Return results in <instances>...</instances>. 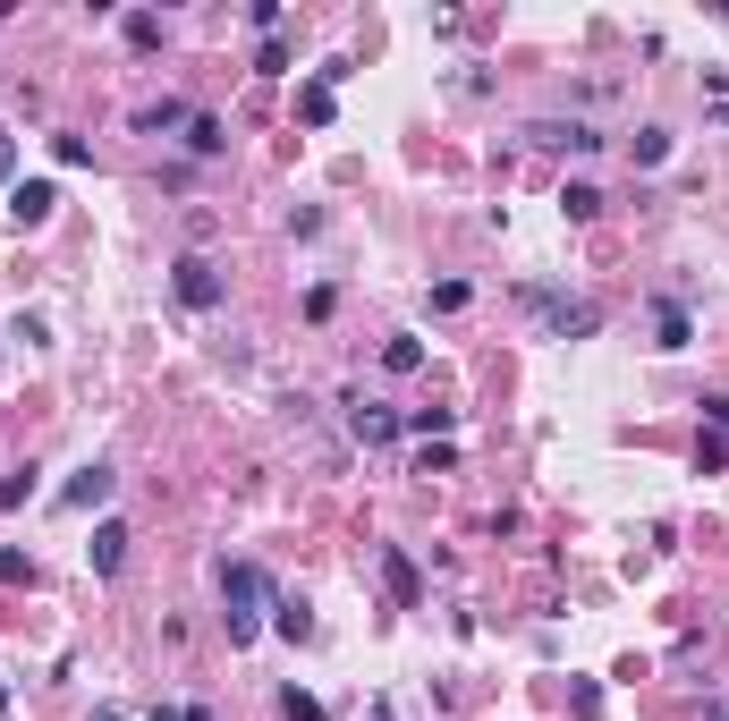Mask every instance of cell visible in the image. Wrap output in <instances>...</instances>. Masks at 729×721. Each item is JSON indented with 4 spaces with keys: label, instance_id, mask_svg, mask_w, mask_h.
Wrapping results in <instances>:
<instances>
[{
    "label": "cell",
    "instance_id": "1",
    "mask_svg": "<svg viewBox=\"0 0 729 721\" xmlns=\"http://www.w3.org/2000/svg\"><path fill=\"white\" fill-rule=\"evenodd\" d=\"M221 620H229V645H254L263 637V611H281V586H272V569H254V560H229L221 569Z\"/></svg>",
    "mask_w": 729,
    "mask_h": 721
},
{
    "label": "cell",
    "instance_id": "2",
    "mask_svg": "<svg viewBox=\"0 0 729 721\" xmlns=\"http://www.w3.org/2000/svg\"><path fill=\"white\" fill-rule=\"evenodd\" d=\"M111 492H119V467L86 459V467H77V476H68V484H60V510H77V518H86V510H102Z\"/></svg>",
    "mask_w": 729,
    "mask_h": 721
},
{
    "label": "cell",
    "instance_id": "3",
    "mask_svg": "<svg viewBox=\"0 0 729 721\" xmlns=\"http://www.w3.org/2000/svg\"><path fill=\"white\" fill-rule=\"evenodd\" d=\"M170 289H179V306H195V314H213L221 306V272L204 255H179V272H170Z\"/></svg>",
    "mask_w": 729,
    "mask_h": 721
},
{
    "label": "cell",
    "instance_id": "4",
    "mask_svg": "<svg viewBox=\"0 0 729 721\" xmlns=\"http://www.w3.org/2000/svg\"><path fill=\"white\" fill-rule=\"evenodd\" d=\"M349 433L365 442V450H381V442H399V433H408V416H399V408H349Z\"/></svg>",
    "mask_w": 729,
    "mask_h": 721
},
{
    "label": "cell",
    "instance_id": "5",
    "mask_svg": "<svg viewBox=\"0 0 729 721\" xmlns=\"http://www.w3.org/2000/svg\"><path fill=\"white\" fill-rule=\"evenodd\" d=\"M86 560H94V577H119V569H127V526H119V518H102V526H94V543H86Z\"/></svg>",
    "mask_w": 729,
    "mask_h": 721
},
{
    "label": "cell",
    "instance_id": "6",
    "mask_svg": "<svg viewBox=\"0 0 729 721\" xmlns=\"http://www.w3.org/2000/svg\"><path fill=\"white\" fill-rule=\"evenodd\" d=\"M543 306V314H551V331H560V340H585V331L603 323V314H594V306H569V297H543V289H526Z\"/></svg>",
    "mask_w": 729,
    "mask_h": 721
},
{
    "label": "cell",
    "instance_id": "7",
    "mask_svg": "<svg viewBox=\"0 0 729 721\" xmlns=\"http://www.w3.org/2000/svg\"><path fill=\"white\" fill-rule=\"evenodd\" d=\"M381 577H390V594H399V611H415V603H424V577H415V560L399 552V543H381Z\"/></svg>",
    "mask_w": 729,
    "mask_h": 721
},
{
    "label": "cell",
    "instance_id": "8",
    "mask_svg": "<svg viewBox=\"0 0 729 721\" xmlns=\"http://www.w3.org/2000/svg\"><path fill=\"white\" fill-rule=\"evenodd\" d=\"M526 136H535V145H569V153H594V145H603V136L585 128V119H535Z\"/></svg>",
    "mask_w": 729,
    "mask_h": 721
},
{
    "label": "cell",
    "instance_id": "9",
    "mask_svg": "<svg viewBox=\"0 0 729 721\" xmlns=\"http://www.w3.org/2000/svg\"><path fill=\"white\" fill-rule=\"evenodd\" d=\"M687 340H696L687 306H679V297H662V306H653V348H687Z\"/></svg>",
    "mask_w": 729,
    "mask_h": 721
},
{
    "label": "cell",
    "instance_id": "10",
    "mask_svg": "<svg viewBox=\"0 0 729 721\" xmlns=\"http://www.w3.org/2000/svg\"><path fill=\"white\" fill-rule=\"evenodd\" d=\"M52 179H26V187H18V196H9V213H18V221H26V230H43V221H52Z\"/></svg>",
    "mask_w": 729,
    "mask_h": 721
},
{
    "label": "cell",
    "instance_id": "11",
    "mask_svg": "<svg viewBox=\"0 0 729 721\" xmlns=\"http://www.w3.org/2000/svg\"><path fill=\"white\" fill-rule=\"evenodd\" d=\"M195 111H179V102H145V111H136V128L145 136H161V128H187Z\"/></svg>",
    "mask_w": 729,
    "mask_h": 721
},
{
    "label": "cell",
    "instance_id": "12",
    "mask_svg": "<svg viewBox=\"0 0 729 721\" xmlns=\"http://www.w3.org/2000/svg\"><path fill=\"white\" fill-rule=\"evenodd\" d=\"M229 136H221V119H213V111H195L187 119V153H221Z\"/></svg>",
    "mask_w": 729,
    "mask_h": 721
},
{
    "label": "cell",
    "instance_id": "13",
    "mask_svg": "<svg viewBox=\"0 0 729 721\" xmlns=\"http://www.w3.org/2000/svg\"><path fill=\"white\" fill-rule=\"evenodd\" d=\"M560 213H569V221H594V213H603V187H585V179L560 187Z\"/></svg>",
    "mask_w": 729,
    "mask_h": 721
},
{
    "label": "cell",
    "instance_id": "14",
    "mask_svg": "<svg viewBox=\"0 0 729 721\" xmlns=\"http://www.w3.org/2000/svg\"><path fill=\"white\" fill-rule=\"evenodd\" d=\"M381 365H390V374H415V365H424V340H408V331H399V340L381 348Z\"/></svg>",
    "mask_w": 729,
    "mask_h": 721
},
{
    "label": "cell",
    "instance_id": "15",
    "mask_svg": "<svg viewBox=\"0 0 729 721\" xmlns=\"http://www.w3.org/2000/svg\"><path fill=\"white\" fill-rule=\"evenodd\" d=\"M281 721H331V713H322L306 688H281Z\"/></svg>",
    "mask_w": 729,
    "mask_h": 721
},
{
    "label": "cell",
    "instance_id": "16",
    "mask_svg": "<svg viewBox=\"0 0 729 721\" xmlns=\"http://www.w3.org/2000/svg\"><path fill=\"white\" fill-rule=\"evenodd\" d=\"M127 43H136V52H161V18H153V9H136V18H127Z\"/></svg>",
    "mask_w": 729,
    "mask_h": 721
},
{
    "label": "cell",
    "instance_id": "17",
    "mask_svg": "<svg viewBox=\"0 0 729 721\" xmlns=\"http://www.w3.org/2000/svg\"><path fill=\"white\" fill-rule=\"evenodd\" d=\"M670 153V128H636V170H653Z\"/></svg>",
    "mask_w": 729,
    "mask_h": 721
},
{
    "label": "cell",
    "instance_id": "18",
    "mask_svg": "<svg viewBox=\"0 0 729 721\" xmlns=\"http://www.w3.org/2000/svg\"><path fill=\"white\" fill-rule=\"evenodd\" d=\"M52 162H60V170H86L94 153H86V136H52Z\"/></svg>",
    "mask_w": 729,
    "mask_h": 721
},
{
    "label": "cell",
    "instance_id": "19",
    "mask_svg": "<svg viewBox=\"0 0 729 721\" xmlns=\"http://www.w3.org/2000/svg\"><path fill=\"white\" fill-rule=\"evenodd\" d=\"M18 501H34V467H18V476H9V484H0V518H9V510H18Z\"/></svg>",
    "mask_w": 729,
    "mask_h": 721
},
{
    "label": "cell",
    "instance_id": "20",
    "mask_svg": "<svg viewBox=\"0 0 729 721\" xmlns=\"http://www.w3.org/2000/svg\"><path fill=\"white\" fill-rule=\"evenodd\" d=\"M254 68H263V77H288V43H281V34H272V43L254 52Z\"/></svg>",
    "mask_w": 729,
    "mask_h": 721
},
{
    "label": "cell",
    "instance_id": "21",
    "mask_svg": "<svg viewBox=\"0 0 729 721\" xmlns=\"http://www.w3.org/2000/svg\"><path fill=\"white\" fill-rule=\"evenodd\" d=\"M297 111H306V119L322 128V119H331V85H306V94H297Z\"/></svg>",
    "mask_w": 729,
    "mask_h": 721
},
{
    "label": "cell",
    "instance_id": "22",
    "mask_svg": "<svg viewBox=\"0 0 729 721\" xmlns=\"http://www.w3.org/2000/svg\"><path fill=\"white\" fill-rule=\"evenodd\" d=\"M408 433H449V408H408Z\"/></svg>",
    "mask_w": 729,
    "mask_h": 721
},
{
    "label": "cell",
    "instance_id": "23",
    "mask_svg": "<svg viewBox=\"0 0 729 721\" xmlns=\"http://www.w3.org/2000/svg\"><path fill=\"white\" fill-rule=\"evenodd\" d=\"M704 416H713V425H721V433H729V399H704Z\"/></svg>",
    "mask_w": 729,
    "mask_h": 721
},
{
    "label": "cell",
    "instance_id": "24",
    "mask_svg": "<svg viewBox=\"0 0 729 721\" xmlns=\"http://www.w3.org/2000/svg\"><path fill=\"white\" fill-rule=\"evenodd\" d=\"M9 170H18V145H9V136H0V179H9Z\"/></svg>",
    "mask_w": 729,
    "mask_h": 721
},
{
    "label": "cell",
    "instance_id": "25",
    "mask_svg": "<svg viewBox=\"0 0 729 721\" xmlns=\"http://www.w3.org/2000/svg\"><path fill=\"white\" fill-rule=\"evenodd\" d=\"M145 721H187V713H179V705H153V713H145Z\"/></svg>",
    "mask_w": 729,
    "mask_h": 721
},
{
    "label": "cell",
    "instance_id": "26",
    "mask_svg": "<svg viewBox=\"0 0 729 721\" xmlns=\"http://www.w3.org/2000/svg\"><path fill=\"white\" fill-rule=\"evenodd\" d=\"M0 713H9V688H0Z\"/></svg>",
    "mask_w": 729,
    "mask_h": 721
},
{
    "label": "cell",
    "instance_id": "27",
    "mask_svg": "<svg viewBox=\"0 0 729 721\" xmlns=\"http://www.w3.org/2000/svg\"><path fill=\"white\" fill-rule=\"evenodd\" d=\"M102 721H119V713H102Z\"/></svg>",
    "mask_w": 729,
    "mask_h": 721
}]
</instances>
